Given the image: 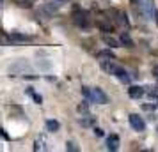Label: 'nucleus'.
<instances>
[{"label":"nucleus","mask_w":158,"mask_h":152,"mask_svg":"<svg viewBox=\"0 0 158 152\" xmlns=\"http://www.w3.org/2000/svg\"><path fill=\"white\" fill-rule=\"evenodd\" d=\"M73 23L77 27H80V29H87L91 25L89 13H85L84 9H75V13H73Z\"/></svg>","instance_id":"obj_1"},{"label":"nucleus","mask_w":158,"mask_h":152,"mask_svg":"<svg viewBox=\"0 0 158 152\" xmlns=\"http://www.w3.org/2000/svg\"><path fill=\"white\" fill-rule=\"evenodd\" d=\"M25 72H30V65L25 60H20V62H16L9 67V74H13V76H22Z\"/></svg>","instance_id":"obj_2"},{"label":"nucleus","mask_w":158,"mask_h":152,"mask_svg":"<svg viewBox=\"0 0 158 152\" xmlns=\"http://www.w3.org/2000/svg\"><path fill=\"white\" fill-rule=\"evenodd\" d=\"M91 101L98 103V104H107L108 103V95L105 94L101 88L94 87V88H91Z\"/></svg>","instance_id":"obj_3"},{"label":"nucleus","mask_w":158,"mask_h":152,"mask_svg":"<svg viewBox=\"0 0 158 152\" xmlns=\"http://www.w3.org/2000/svg\"><path fill=\"white\" fill-rule=\"evenodd\" d=\"M130 126H131V127H133V131H137V133H142L144 127H146L142 117L135 115V113H131V115H130Z\"/></svg>","instance_id":"obj_4"},{"label":"nucleus","mask_w":158,"mask_h":152,"mask_svg":"<svg viewBox=\"0 0 158 152\" xmlns=\"http://www.w3.org/2000/svg\"><path fill=\"white\" fill-rule=\"evenodd\" d=\"M140 9H142V14L146 18L155 14V2L153 0H140Z\"/></svg>","instance_id":"obj_5"},{"label":"nucleus","mask_w":158,"mask_h":152,"mask_svg":"<svg viewBox=\"0 0 158 152\" xmlns=\"http://www.w3.org/2000/svg\"><path fill=\"white\" fill-rule=\"evenodd\" d=\"M59 9H60L59 0H57V2H46V4H43V11H44L48 16H53V14L59 11Z\"/></svg>","instance_id":"obj_6"},{"label":"nucleus","mask_w":158,"mask_h":152,"mask_svg":"<svg viewBox=\"0 0 158 152\" xmlns=\"http://www.w3.org/2000/svg\"><path fill=\"white\" fill-rule=\"evenodd\" d=\"M107 149L108 150H117L119 149V136L117 134H110L107 138Z\"/></svg>","instance_id":"obj_7"},{"label":"nucleus","mask_w":158,"mask_h":152,"mask_svg":"<svg viewBox=\"0 0 158 152\" xmlns=\"http://www.w3.org/2000/svg\"><path fill=\"white\" fill-rule=\"evenodd\" d=\"M128 94L130 97H133V99H139V97H142L144 94H146V90H144L142 87H139V85H133V87L128 88Z\"/></svg>","instance_id":"obj_8"},{"label":"nucleus","mask_w":158,"mask_h":152,"mask_svg":"<svg viewBox=\"0 0 158 152\" xmlns=\"http://www.w3.org/2000/svg\"><path fill=\"white\" fill-rule=\"evenodd\" d=\"M114 76H117V78H119V81H123V83H128V81H130L128 72L124 71L123 67H119V65H117V69L114 71Z\"/></svg>","instance_id":"obj_9"},{"label":"nucleus","mask_w":158,"mask_h":152,"mask_svg":"<svg viewBox=\"0 0 158 152\" xmlns=\"http://www.w3.org/2000/svg\"><path fill=\"white\" fill-rule=\"evenodd\" d=\"M114 53H112V51L110 50H103V51H100V53H98V60H114Z\"/></svg>","instance_id":"obj_10"},{"label":"nucleus","mask_w":158,"mask_h":152,"mask_svg":"<svg viewBox=\"0 0 158 152\" xmlns=\"http://www.w3.org/2000/svg\"><path fill=\"white\" fill-rule=\"evenodd\" d=\"M59 127H60V124H59L57 120H53V119L46 120V131H50V133H55V131H59Z\"/></svg>","instance_id":"obj_11"},{"label":"nucleus","mask_w":158,"mask_h":152,"mask_svg":"<svg viewBox=\"0 0 158 152\" xmlns=\"http://www.w3.org/2000/svg\"><path fill=\"white\" fill-rule=\"evenodd\" d=\"M84 127H89V126H93L94 124V117H91V115H84V117H80V120H78Z\"/></svg>","instance_id":"obj_12"},{"label":"nucleus","mask_w":158,"mask_h":152,"mask_svg":"<svg viewBox=\"0 0 158 152\" xmlns=\"http://www.w3.org/2000/svg\"><path fill=\"white\" fill-rule=\"evenodd\" d=\"M103 41H105V44H108L110 48H117V46L121 44V41H117V39H114V37H110V36H105Z\"/></svg>","instance_id":"obj_13"},{"label":"nucleus","mask_w":158,"mask_h":152,"mask_svg":"<svg viewBox=\"0 0 158 152\" xmlns=\"http://www.w3.org/2000/svg\"><path fill=\"white\" fill-rule=\"evenodd\" d=\"M121 44L123 46H128V48H133V41H131V37L128 36V34H121Z\"/></svg>","instance_id":"obj_14"},{"label":"nucleus","mask_w":158,"mask_h":152,"mask_svg":"<svg viewBox=\"0 0 158 152\" xmlns=\"http://www.w3.org/2000/svg\"><path fill=\"white\" fill-rule=\"evenodd\" d=\"M27 94H29V95H32V99H34V101H36L37 104H41V101H43V97H41L39 94H36V92H34L32 88H27Z\"/></svg>","instance_id":"obj_15"},{"label":"nucleus","mask_w":158,"mask_h":152,"mask_svg":"<svg viewBox=\"0 0 158 152\" xmlns=\"http://www.w3.org/2000/svg\"><path fill=\"white\" fill-rule=\"evenodd\" d=\"M117 23L121 25V27H130V23H128V20H126V16H124V13H119V18H117Z\"/></svg>","instance_id":"obj_16"},{"label":"nucleus","mask_w":158,"mask_h":152,"mask_svg":"<svg viewBox=\"0 0 158 152\" xmlns=\"http://www.w3.org/2000/svg\"><path fill=\"white\" fill-rule=\"evenodd\" d=\"M11 39H13V41H29V37L27 36H22V34H16V32H13V34H11Z\"/></svg>","instance_id":"obj_17"},{"label":"nucleus","mask_w":158,"mask_h":152,"mask_svg":"<svg viewBox=\"0 0 158 152\" xmlns=\"http://www.w3.org/2000/svg\"><path fill=\"white\" fill-rule=\"evenodd\" d=\"M98 27H100L101 30H105V32H112V29H114L110 23H105V21H98Z\"/></svg>","instance_id":"obj_18"},{"label":"nucleus","mask_w":158,"mask_h":152,"mask_svg":"<svg viewBox=\"0 0 158 152\" xmlns=\"http://www.w3.org/2000/svg\"><path fill=\"white\" fill-rule=\"evenodd\" d=\"M66 150L78 152V147H77V143H75V142H68V143H66Z\"/></svg>","instance_id":"obj_19"},{"label":"nucleus","mask_w":158,"mask_h":152,"mask_svg":"<svg viewBox=\"0 0 158 152\" xmlns=\"http://www.w3.org/2000/svg\"><path fill=\"white\" fill-rule=\"evenodd\" d=\"M46 147H44V142L41 140H36V143H34V150H44Z\"/></svg>","instance_id":"obj_20"},{"label":"nucleus","mask_w":158,"mask_h":152,"mask_svg":"<svg viewBox=\"0 0 158 152\" xmlns=\"http://www.w3.org/2000/svg\"><path fill=\"white\" fill-rule=\"evenodd\" d=\"M34 2H36V0H20V6H22V7H32Z\"/></svg>","instance_id":"obj_21"},{"label":"nucleus","mask_w":158,"mask_h":152,"mask_svg":"<svg viewBox=\"0 0 158 152\" xmlns=\"http://www.w3.org/2000/svg\"><path fill=\"white\" fill-rule=\"evenodd\" d=\"M82 94H84V97H85V99H89V101H91V88H89V87H82Z\"/></svg>","instance_id":"obj_22"},{"label":"nucleus","mask_w":158,"mask_h":152,"mask_svg":"<svg viewBox=\"0 0 158 152\" xmlns=\"http://www.w3.org/2000/svg\"><path fill=\"white\" fill-rule=\"evenodd\" d=\"M94 134H96L98 138H101V136H105V131L100 129V127H94Z\"/></svg>","instance_id":"obj_23"},{"label":"nucleus","mask_w":158,"mask_h":152,"mask_svg":"<svg viewBox=\"0 0 158 152\" xmlns=\"http://www.w3.org/2000/svg\"><path fill=\"white\" fill-rule=\"evenodd\" d=\"M87 110H89V108H87V104H84V103L78 104V111H80V113H87Z\"/></svg>","instance_id":"obj_24"},{"label":"nucleus","mask_w":158,"mask_h":152,"mask_svg":"<svg viewBox=\"0 0 158 152\" xmlns=\"http://www.w3.org/2000/svg\"><path fill=\"white\" fill-rule=\"evenodd\" d=\"M153 18H155V23H156V27H158V11H155V14H153Z\"/></svg>","instance_id":"obj_25"},{"label":"nucleus","mask_w":158,"mask_h":152,"mask_svg":"<svg viewBox=\"0 0 158 152\" xmlns=\"http://www.w3.org/2000/svg\"><path fill=\"white\" fill-rule=\"evenodd\" d=\"M131 2H133V4H137V2H139V0H131Z\"/></svg>","instance_id":"obj_26"},{"label":"nucleus","mask_w":158,"mask_h":152,"mask_svg":"<svg viewBox=\"0 0 158 152\" xmlns=\"http://www.w3.org/2000/svg\"><path fill=\"white\" fill-rule=\"evenodd\" d=\"M59 2H66V0H59Z\"/></svg>","instance_id":"obj_27"}]
</instances>
